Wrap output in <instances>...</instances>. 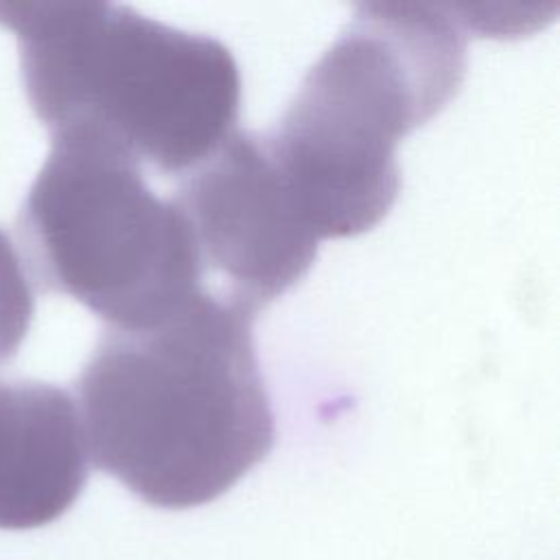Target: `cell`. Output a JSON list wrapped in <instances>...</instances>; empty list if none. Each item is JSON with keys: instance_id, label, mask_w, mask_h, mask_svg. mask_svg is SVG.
<instances>
[{"instance_id": "6da1fadb", "label": "cell", "mask_w": 560, "mask_h": 560, "mask_svg": "<svg viewBox=\"0 0 560 560\" xmlns=\"http://www.w3.org/2000/svg\"><path fill=\"white\" fill-rule=\"evenodd\" d=\"M252 319L199 293L149 328H105L74 400L94 466L149 505L186 510L260 464L276 422Z\"/></svg>"}, {"instance_id": "7a4b0ae2", "label": "cell", "mask_w": 560, "mask_h": 560, "mask_svg": "<svg viewBox=\"0 0 560 560\" xmlns=\"http://www.w3.org/2000/svg\"><path fill=\"white\" fill-rule=\"evenodd\" d=\"M466 28L451 4H359L262 136L317 238L372 230L400 190L398 142L457 94Z\"/></svg>"}, {"instance_id": "3957f363", "label": "cell", "mask_w": 560, "mask_h": 560, "mask_svg": "<svg viewBox=\"0 0 560 560\" xmlns=\"http://www.w3.org/2000/svg\"><path fill=\"white\" fill-rule=\"evenodd\" d=\"M24 94L50 136L85 131L184 175L236 131L232 50L112 2H0Z\"/></svg>"}, {"instance_id": "277c9868", "label": "cell", "mask_w": 560, "mask_h": 560, "mask_svg": "<svg viewBox=\"0 0 560 560\" xmlns=\"http://www.w3.org/2000/svg\"><path fill=\"white\" fill-rule=\"evenodd\" d=\"M22 267L46 293H61L107 322L138 330L203 293L190 228L142 166L109 140L68 131L18 214Z\"/></svg>"}, {"instance_id": "5b68a950", "label": "cell", "mask_w": 560, "mask_h": 560, "mask_svg": "<svg viewBox=\"0 0 560 560\" xmlns=\"http://www.w3.org/2000/svg\"><path fill=\"white\" fill-rule=\"evenodd\" d=\"M182 210L201 267V289L256 315L313 267V234L262 136L234 131L179 177Z\"/></svg>"}, {"instance_id": "8992f818", "label": "cell", "mask_w": 560, "mask_h": 560, "mask_svg": "<svg viewBox=\"0 0 560 560\" xmlns=\"http://www.w3.org/2000/svg\"><path fill=\"white\" fill-rule=\"evenodd\" d=\"M85 481L88 446L74 398L50 383L0 378V529L57 521Z\"/></svg>"}, {"instance_id": "52a82bcc", "label": "cell", "mask_w": 560, "mask_h": 560, "mask_svg": "<svg viewBox=\"0 0 560 560\" xmlns=\"http://www.w3.org/2000/svg\"><path fill=\"white\" fill-rule=\"evenodd\" d=\"M33 313L31 280L11 238L0 230V365L18 354L28 335Z\"/></svg>"}]
</instances>
